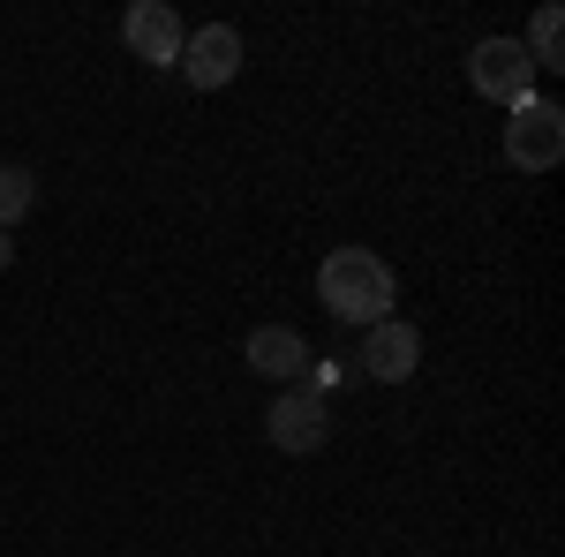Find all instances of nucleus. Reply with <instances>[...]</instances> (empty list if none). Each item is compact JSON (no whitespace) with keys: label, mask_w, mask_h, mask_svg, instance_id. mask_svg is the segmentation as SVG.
<instances>
[{"label":"nucleus","mask_w":565,"mask_h":557,"mask_svg":"<svg viewBox=\"0 0 565 557\" xmlns=\"http://www.w3.org/2000/svg\"><path fill=\"white\" fill-rule=\"evenodd\" d=\"M317 301L340 317V324H385L392 301H399V279H392V264L377 249H332V257L317 264Z\"/></svg>","instance_id":"obj_1"},{"label":"nucleus","mask_w":565,"mask_h":557,"mask_svg":"<svg viewBox=\"0 0 565 557\" xmlns=\"http://www.w3.org/2000/svg\"><path fill=\"white\" fill-rule=\"evenodd\" d=\"M505 159L521 173H551L565 159V106L558 98H521L505 121Z\"/></svg>","instance_id":"obj_2"},{"label":"nucleus","mask_w":565,"mask_h":557,"mask_svg":"<svg viewBox=\"0 0 565 557\" xmlns=\"http://www.w3.org/2000/svg\"><path fill=\"white\" fill-rule=\"evenodd\" d=\"M264 437L279 444V452H324L332 444V407H324V392H309V385H287L271 407H264Z\"/></svg>","instance_id":"obj_3"},{"label":"nucleus","mask_w":565,"mask_h":557,"mask_svg":"<svg viewBox=\"0 0 565 557\" xmlns=\"http://www.w3.org/2000/svg\"><path fill=\"white\" fill-rule=\"evenodd\" d=\"M468 84H476V98H498L513 114L521 98H535V61L521 53V39H482L468 53Z\"/></svg>","instance_id":"obj_4"},{"label":"nucleus","mask_w":565,"mask_h":557,"mask_svg":"<svg viewBox=\"0 0 565 557\" xmlns=\"http://www.w3.org/2000/svg\"><path fill=\"white\" fill-rule=\"evenodd\" d=\"M181 76L196 90H218L242 76V31L234 23H204V31H189L181 39Z\"/></svg>","instance_id":"obj_5"},{"label":"nucleus","mask_w":565,"mask_h":557,"mask_svg":"<svg viewBox=\"0 0 565 557\" xmlns=\"http://www.w3.org/2000/svg\"><path fill=\"white\" fill-rule=\"evenodd\" d=\"M362 377H377V385H407L415 377V362H423V332L415 324H399V317H385V324H370L362 332Z\"/></svg>","instance_id":"obj_6"},{"label":"nucleus","mask_w":565,"mask_h":557,"mask_svg":"<svg viewBox=\"0 0 565 557\" xmlns=\"http://www.w3.org/2000/svg\"><path fill=\"white\" fill-rule=\"evenodd\" d=\"M121 39H129V53L136 61H151V68H174L181 61V15L167 8V0H136L129 15H121Z\"/></svg>","instance_id":"obj_7"},{"label":"nucleus","mask_w":565,"mask_h":557,"mask_svg":"<svg viewBox=\"0 0 565 557\" xmlns=\"http://www.w3.org/2000/svg\"><path fill=\"white\" fill-rule=\"evenodd\" d=\"M249 369L257 377H279V385H295L309 369V340L295 332V324H257L249 332Z\"/></svg>","instance_id":"obj_8"},{"label":"nucleus","mask_w":565,"mask_h":557,"mask_svg":"<svg viewBox=\"0 0 565 557\" xmlns=\"http://www.w3.org/2000/svg\"><path fill=\"white\" fill-rule=\"evenodd\" d=\"M521 53L535 61V68H565V15H558V8H535V23H527Z\"/></svg>","instance_id":"obj_9"},{"label":"nucleus","mask_w":565,"mask_h":557,"mask_svg":"<svg viewBox=\"0 0 565 557\" xmlns=\"http://www.w3.org/2000/svg\"><path fill=\"white\" fill-rule=\"evenodd\" d=\"M31 204H39V173L31 167H0V234L31 212Z\"/></svg>","instance_id":"obj_10"},{"label":"nucleus","mask_w":565,"mask_h":557,"mask_svg":"<svg viewBox=\"0 0 565 557\" xmlns=\"http://www.w3.org/2000/svg\"><path fill=\"white\" fill-rule=\"evenodd\" d=\"M354 369L348 362H317V369H309V392H332V385H348Z\"/></svg>","instance_id":"obj_11"},{"label":"nucleus","mask_w":565,"mask_h":557,"mask_svg":"<svg viewBox=\"0 0 565 557\" xmlns=\"http://www.w3.org/2000/svg\"><path fill=\"white\" fill-rule=\"evenodd\" d=\"M8 257H15V249H8V234H0V271H8Z\"/></svg>","instance_id":"obj_12"}]
</instances>
